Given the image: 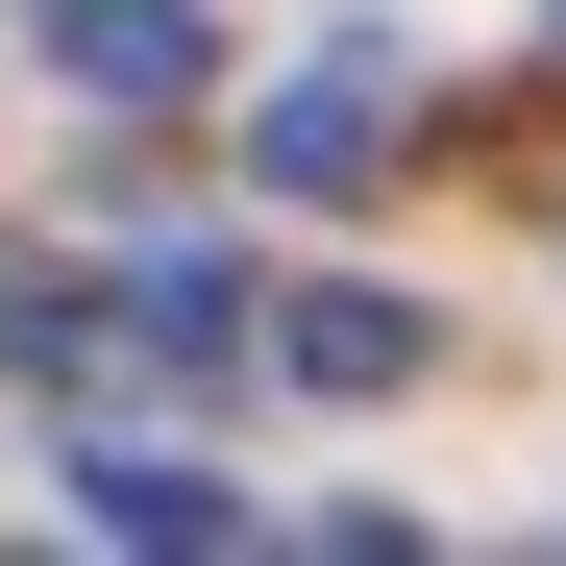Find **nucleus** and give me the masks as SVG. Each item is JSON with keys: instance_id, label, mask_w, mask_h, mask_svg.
<instances>
[{"instance_id": "f257e3e1", "label": "nucleus", "mask_w": 566, "mask_h": 566, "mask_svg": "<svg viewBox=\"0 0 566 566\" xmlns=\"http://www.w3.org/2000/svg\"><path fill=\"white\" fill-rule=\"evenodd\" d=\"M50 74H74L99 124H172V99L222 74V25H198V0H50Z\"/></svg>"}, {"instance_id": "f03ea898", "label": "nucleus", "mask_w": 566, "mask_h": 566, "mask_svg": "<svg viewBox=\"0 0 566 566\" xmlns=\"http://www.w3.org/2000/svg\"><path fill=\"white\" fill-rule=\"evenodd\" d=\"M247 148H271V198H369V172L419 148V99H395V74H369V50H321V74H296V99H271Z\"/></svg>"}, {"instance_id": "7ed1b4c3", "label": "nucleus", "mask_w": 566, "mask_h": 566, "mask_svg": "<svg viewBox=\"0 0 566 566\" xmlns=\"http://www.w3.org/2000/svg\"><path fill=\"white\" fill-rule=\"evenodd\" d=\"M74 517H99V542H247V493L198 443H74Z\"/></svg>"}, {"instance_id": "20e7f679", "label": "nucleus", "mask_w": 566, "mask_h": 566, "mask_svg": "<svg viewBox=\"0 0 566 566\" xmlns=\"http://www.w3.org/2000/svg\"><path fill=\"white\" fill-rule=\"evenodd\" d=\"M419 296H296V321H271V369H296V395H419Z\"/></svg>"}, {"instance_id": "39448f33", "label": "nucleus", "mask_w": 566, "mask_h": 566, "mask_svg": "<svg viewBox=\"0 0 566 566\" xmlns=\"http://www.w3.org/2000/svg\"><path fill=\"white\" fill-rule=\"evenodd\" d=\"M124 369H247V296L222 271H124Z\"/></svg>"}]
</instances>
